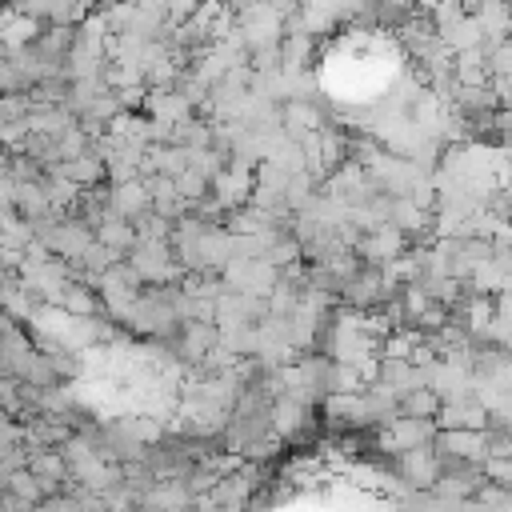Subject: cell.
I'll list each match as a JSON object with an SVG mask.
<instances>
[{
    "mask_svg": "<svg viewBox=\"0 0 512 512\" xmlns=\"http://www.w3.org/2000/svg\"><path fill=\"white\" fill-rule=\"evenodd\" d=\"M452 80H456V84H488V80H492V68H488V52H484V44L452 52Z\"/></svg>",
    "mask_w": 512,
    "mask_h": 512,
    "instance_id": "ba28073f",
    "label": "cell"
},
{
    "mask_svg": "<svg viewBox=\"0 0 512 512\" xmlns=\"http://www.w3.org/2000/svg\"><path fill=\"white\" fill-rule=\"evenodd\" d=\"M108 208H112L116 216L140 220L144 212H152V196H148V188H144L140 176H132V180H116V184L108 188Z\"/></svg>",
    "mask_w": 512,
    "mask_h": 512,
    "instance_id": "8992f818",
    "label": "cell"
},
{
    "mask_svg": "<svg viewBox=\"0 0 512 512\" xmlns=\"http://www.w3.org/2000/svg\"><path fill=\"white\" fill-rule=\"evenodd\" d=\"M4 488H8L20 504L40 500V480H36V472H32V468H12V472H4Z\"/></svg>",
    "mask_w": 512,
    "mask_h": 512,
    "instance_id": "5bb4252c",
    "label": "cell"
},
{
    "mask_svg": "<svg viewBox=\"0 0 512 512\" xmlns=\"http://www.w3.org/2000/svg\"><path fill=\"white\" fill-rule=\"evenodd\" d=\"M432 444H436V452L444 460L484 464V456H488V428H436Z\"/></svg>",
    "mask_w": 512,
    "mask_h": 512,
    "instance_id": "6da1fadb",
    "label": "cell"
},
{
    "mask_svg": "<svg viewBox=\"0 0 512 512\" xmlns=\"http://www.w3.org/2000/svg\"><path fill=\"white\" fill-rule=\"evenodd\" d=\"M24 84V72L16 68V60H0V92H12Z\"/></svg>",
    "mask_w": 512,
    "mask_h": 512,
    "instance_id": "ac0fdd59",
    "label": "cell"
},
{
    "mask_svg": "<svg viewBox=\"0 0 512 512\" xmlns=\"http://www.w3.org/2000/svg\"><path fill=\"white\" fill-rule=\"evenodd\" d=\"M32 112V100L16 96V92H4L0 96V124H12V120H24Z\"/></svg>",
    "mask_w": 512,
    "mask_h": 512,
    "instance_id": "2e32d148",
    "label": "cell"
},
{
    "mask_svg": "<svg viewBox=\"0 0 512 512\" xmlns=\"http://www.w3.org/2000/svg\"><path fill=\"white\" fill-rule=\"evenodd\" d=\"M52 168V176H64V180H72V184H80V188H88V184H96V180H104L108 172H104V160L96 156V148L92 152H80V156H68V160H56V164H48Z\"/></svg>",
    "mask_w": 512,
    "mask_h": 512,
    "instance_id": "52a82bcc",
    "label": "cell"
},
{
    "mask_svg": "<svg viewBox=\"0 0 512 512\" xmlns=\"http://www.w3.org/2000/svg\"><path fill=\"white\" fill-rule=\"evenodd\" d=\"M396 456H400V476L408 484H416V488H432L436 476H440V468H444V456L436 452L432 440L428 444H416V448H404Z\"/></svg>",
    "mask_w": 512,
    "mask_h": 512,
    "instance_id": "277c9868",
    "label": "cell"
},
{
    "mask_svg": "<svg viewBox=\"0 0 512 512\" xmlns=\"http://www.w3.org/2000/svg\"><path fill=\"white\" fill-rule=\"evenodd\" d=\"M280 124H284V132H288L292 140H300L304 132L320 128V108H316V100H308V96H288V104L280 108Z\"/></svg>",
    "mask_w": 512,
    "mask_h": 512,
    "instance_id": "9c48e42d",
    "label": "cell"
},
{
    "mask_svg": "<svg viewBox=\"0 0 512 512\" xmlns=\"http://www.w3.org/2000/svg\"><path fill=\"white\" fill-rule=\"evenodd\" d=\"M484 480H492V484H504V488H512V456H484Z\"/></svg>",
    "mask_w": 512,
    "mask_h": 512,
    "instance_id": "9a60e30c",
    "label": "cell"
},
{
    "mask_svg": "<svg viewBox=\"0 0 512 512\" xmlns=\"http://www.w3.org/2000/svg\"><path fill=\"white\" fill-rule=\"evenodd\" d=\"M440 40H444L452 52H460V48H476V44H484V28H480V20H476L472 12H464V16H456L452 24L440 28Z\"/></svg>",
    "mask_w": 512,
    "mask_h": 512,
    "instance_id": "8fae6325",
    "label": "cell"
},
{
    "mask_svg": "<svg viewBox=\"0 0 512 512\" xmlns=\"http://www.w3.org/2000/svg\"><path fill=\"white\" fill-rule=\"evenodd\" d=\"M268 424H272V432L280 440H292V436H300V432L312 428V416H308V404H300L296 396H284L280 392L272 400V408H268Z\"/></svg>",
    "mask_w": 512,
    "mask_h": 512,
    "instance_id": "5b68a950",
    "label": "cell"
},
{
    "mask_svg": "<svg viewBox=\"0 0 512 512\" xmlns=\"http://www.w3.org/2000/svg\"><path fill=\"white\" fill-rule=\"evenodd\" d=\"M60 308H64L68 316H96L100 300H96V292L84 288V284H64V292H60Z\"/></svg>",
    "mask_w": 512,
    "mask_h": 512,
    "instance_id": "4fadbf2b",
    "label": "cell"
},
{
    "mask_svg": "<svg viewBox=\"0 0 512 512\" xmlns=\"http://www.w3.org/2000/svg\"><path fill=\"white\" fill-rule=\"evenodd\" d=\"M436 436V420L432 416H408V412H400V416H392L384 428H380V448L384 452H404V448H416V444H428Z\"/></svg>",
    "mask_w": 512,
    "mask_h": 512,
    "instance_id": "7a4b0ae2",
    "label": "cell"
},
{
    "mask_svg": "<svg viewBox=\"0 0 512 512\" xmlns=\"http://www.w3.org/2000/svg\"><path fill=\"white\" fill-rule=\"evenodd\" d=\"M440 404H444V396L432 384H416L400 396V412H408V416H436Z\"/></svg>",
    "mask_w": 512,
    "mask_h": 512,
    "instance_id": "7c38bea8",
    "label": "cell"
},
{
    "mask_svg": "<svg viewBox=\"0 0 512 512\" xmlns=\"http://www.w3.org/2000/svg\"><path fill=\"white\" fill-rule=\"evenodd\" d=\"M96 240L104 244V248H112L116 256H124L132 244H136V224L128 220V216H116L112 208L96 220Z\"/></svg>",
    "mask_w": 512,
    "mask_h": 512,
    "instance_id": "30bf717a",
    "label": "cell"
},
{
    "mask_svg": "<svg viewBox=\"0 0 512 512\" xmlns=\"http://www.w3.org/2000/svg\"><path fill=\"white\" fill-rule=\"evenodd\" d=\"M324 420L332 428H364L372 424V408L364 388L360 392H324Z\"/></svg>",
    "mask_w": 512,
    "mask_h": 512,
    "instance_id": "3957f363",
    "label": "cell"
},
{
    "mask_svg": "<svg viewBox=\"0 0 512 512\" xmlns=\"http://www.w3.org/2000/svg\"><path fill=\"white\" fill-rule=\"evenodd\" d=\"M484 52H488L492 76H508V72H512V36L500 40V44H492V48H484Z\"/></svg>",
    "mask_w": 512,
    "mask_h": 512,
    "instance_id": "e0dca14e",
    "label": "cell"
}]
</instances>
